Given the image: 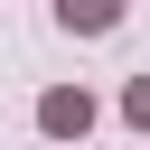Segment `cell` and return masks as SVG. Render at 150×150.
Returning a JSON list of instances; mask_svg holds the SVG:
<instances>
[{
    "label": "cell",
    "instance_id": "7a4b0ae2",
    "mask_svg": "<svg viewBox=\"0 0 150 150\" xmlns=\"http://www.w3.org/2000/svg\"><path fill=\"white\" fill-rule=\"evenodd\" d=\"M56 19L84 28V38H103V28H122V0H56Z\"/></svg>",
    "mask_w": 150,
    "mask_h": 150
},
{
    "label": "cell",
    "instance_id": "3957f363",
    "mask_svg": "<svg viewBox=\"0 0 150 150\" xmlns=\"http://www.w3.org/2000/svg\"><path fill=\"white\" fill-rule=\"evenodd\" d=\"M122 112H131V122L150 131V75H131V84H122Z\"/></svg>",
    "mask_w": 150,
    "mask_h": 150
},
{
    "label": "cell",
    "instance_id": "6da1fadb",
    "mask_svg": "<svg viewBox=\"0 0 150 150\" xmlns=\"http://www.w3.org/2000/svg\"><path fill=\"white\" fill-rule=\"evenodd\" d=\"M38 122H47V131H84V122H94V94H84V84H56V94L38 103Z\"/></svg>",
    "mask_w": 150,
    "mask_h": 150
}]
</instances>
